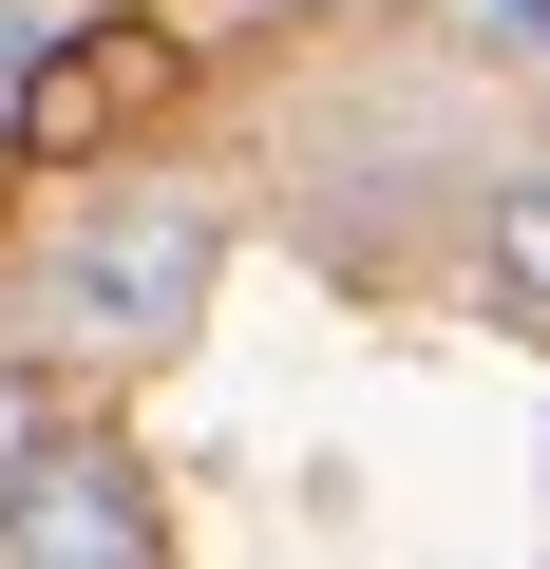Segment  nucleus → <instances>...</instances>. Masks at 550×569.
Listing matches in <instances>:
<instances>
[{"label":"nucleus","instance_id":"6","mask_svg":"<svg viewBox=\"0 0 550 569\" xmlns=\"http://www.w3.org/2000/svg\"><path fill=\"white\" fill-rule=\"evenodd\" d=\"M474 20H493V39H512V58H550V0H474Z\"/></svg>","mask_w":550,"mask_h":569},{"label":"nucleus","instance_id":"4","mask_svg":"<svg viewBox=\"0 0 550 569\" xmlns=\"http://www.w3.org/2000/svg\"><path fill=\"white\" fill-rule=\"evenodd\" d=\"M77 418H58V380H20V361H0V475H20V456H58Z\"/></svg>","mask_w":550,"mask_h":569},{"label":"nucleus","instance_id":"5","mask_svg":"<svg viewBox=\"0 0 550 569\" xmlns=\"http://www.w3.org/2000/svg\"><path fill=\"white\" fill-rule=\"evenodd\" d=\"M39 58H58V20H20V0H0V114L39 96Z\"/></svg>","mask_w":550,"mask_h":569},{"label":"nucleus","instance_id":"1","mask_svg":"<svg viewBox=\"0 0 550 569\" xmlns=\"http://www.w3.org/2000/svg\"><path fill=\"white\" fill-rule=\"evenodd\" d=\"M209 266H228V228H209L190 190H133V209H96V228L39 266V323H58L77 361H171V342L209 323Z\"/></svg>","mask_w":550,"mask_h":569},{"label":"nucleus","instance_id":"3","mask_svg":"<svg viewBox=\"0 0 550 569\" xmlns=\"http://www.w3.org/2000/svg\"><path fill=\"white\" fill-rule=\"evenodd\" d=\"M474 284H493L512 323H550V152L493 171V209H474Z\"/></svg>","mask_w":550,"mask_h":569},{"label":"nucleus","instance_id":"2","mask_svg":"<svg viewBox=\"0 0 550 569\" xmlns=\"http://www.w3.org/2000/svg\"><path fill=\"white\" fill-rule=\"evenodd\" d=\"M0 569H152V493H133V456H96V437L20 456V475H0Z\"/></svg>","mask_w":550,"mask_h":569}]
</instances>
